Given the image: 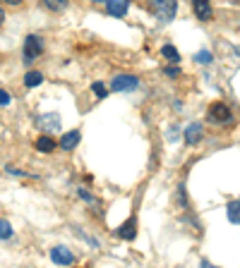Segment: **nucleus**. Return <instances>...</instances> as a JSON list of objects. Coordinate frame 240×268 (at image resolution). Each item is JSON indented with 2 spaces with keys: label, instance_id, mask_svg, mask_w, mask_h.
<instances>
[{
  "label": "nucleus",
  "instance_id": "obj_1",
  "mask_svg": "<svg viewBox=\"0 0 240 268\" xmlns=\"http://www.w3.org/2000/svg\"><path fill=\"white\" fill-rule=\"evenodd\" d=\"M149 5L161 22H171L178 12V0H149Z\"/></svg>",
  "mask_w": 240,
  "mask_h": 268
},
{
  "label": "nucleus",
  "instance_id": "obj_2",
  "mask_svg": "<svg viewBox=\"0 0 240 268\" xmlns=\"http://www.w3.org/2000/svg\"><path fill=\"white\" fill-rule=\"evenodd\" d=\"M137 84H139V79L135 74H115L111 82V89L113 91H132V89H137Z\"/></svg>",
  "mask_w": 240,
  "mask_h": 268
},
{
  "label": "nucleus",
  "instance_id": "obj_3",
  "mask_svg": "<svg viewBox=\"0 0 240 268\" xmlns=\"http://www.w3.org/2000/svg\"><path fill=\"white\" fill-rule=\"evenodd\" d=\"M206 115H209L211 122H221V125L223 122H231V108L226 106V103H221V101L219 103H211Z\"/></svg>",
  "mask_w": 240,
  "mask_h": 268
},
{
  "label": "nucleus",
  "instance_id": "obj_4",
  "mask_svg": "<svg viewBox=\"0 0 240 268\" xmlns=\"http://www.w3.org/2000/svg\"><path fill=\"white\" fill-rule=\"evenodd\" d=\"M41 53V38L36 34H29L24 41V62H34Z\"/></svg>",
  "mask_w": 240,
  "mask_h": 268
},
{
  "label": "nucleus",
  "instance_id": "obj_5",
  "mask_svg": "<svg viewBox=\"0 0 240 268\" xmlns=\"http://www.w3.org/2000/svg\"><path fill=\"white\" fill-rule=\"evenodd\" d=\"M36 125L43 132H58L60 129V115L58 113H43V115L36 118Z\"/></svg>",
  "mask_w": 240,
  "mask_h": 268
},
{
  "label": "nucleus",
  "instance_id": "obj_6",
  "mask_svg": "<svg viewBox=\"0 0 240 268\" xmlns=\"http://www.w3.org/2000/svg\"><path fill=\"white\" fill-rule=\"evenodd\" d=\"M130 7V0H106V10L111 17H125Z\"/></svg>",
  "mask_w": 240,
  "mask_h": 268
},
{
  "label": "nucleus",
  "instance_id": "obj_7",
  "mask_svg": "<svg viewBox=\"0 0 240 268\" xmlns=\"http://www.w3.org/2000/svg\"><path fill=\"white\" fill-rule=\"evenodd\" d=\"M51 259L56 261L58 266H70L74 261L72 251L68 249V247H53V251H51Z\"/></svg>",
  "mask_w": 240,
  "mask_h": 268
},
{
  "label": "nucleus",
  "instance_id": "obj_8",
  "mask_svg": "<svg viewBox=\"0 0 240 268\" xmlns=\"http://www.w3.org/2000/svg\"><path fill=\"white\" fill-rule=\"evenodd\" d=\"M192 10H195V15L197 19H211V0H192Z\"/></svg>",
  "mask_w": 240,
  "mask_h": 268
},
{
  "label": "nucleus",
  "instance_id": "obj_9",
  "mask_svg": "<svg viewBox=\"0 0 240 268\" xmlns=\"http://www.w3.org/2000/svg\"><path fill=\"white\" fill-rule=\"evenodd\" d=\"M79 139H82V134H79V132H77V129H72V132H68V134H63V137H60V149H63V151H72L74 146H77V144H79Z\"/></svg>",
  "mask_w": 240,
  "mask_h": 268
},
{
  "label": "nucleus",
  "instance_id": "obj_10",
  "mask_svg": "<svg viewBox=\"0 0 240 268\" xmlns=\"http://www.w3.org/2000/svg\"><path fill=\"white\" fill-rule=\"evenodd\" d=\"M135 235H137V223H135V218L125 220V223L118 228V237H120V239H135Z\"/></svg>",
  "mask_w": 240,
  "mask_h": 268
},
{
  "label": "nucleus",
  "instance_id": "obj_11",
  "mask_svg": "<svg viewBox=\"0 0 240 268\" xmlns=\"http://www.w3.org/2000/svg\"><path fill=\"white\" fill-rule=\"evenodd\" d=\"M200 137H202V125L200 122H192V125L185 127V144H197L200 142Z\"/></svg>",
  "mask_w": 240,
  "mask_h": 268
},
{
  "label": "nucleus",
  "instance_id": "obj_12",
  "mask_svg": "<svg viewBox=\"0 0 240 268\" xmlns=\"http://www.w3.org/2000/svg\"><path fill=\"white\" fill-rule=\"evenodd\" d=\"M34 146H36V151H41V153H53L58 144H56V139H51V137H38Z\"/></svg>",
  "mask_w": 240,
  "mask_h": 268
},
{
  "label": "nucleus",
  "instance_id": "obj_13",
  "mask_svg": "<svg viewBox=\"0 0 240 268\" xmlns=\"http://www.w3.org/2000/svg\"><path fill=\"white\" fill-rule=\"evenodd\" d=\"M226 215H228V220L233 225H240V201H231L226 206Z\"/></svg>",
  "mask_w": 240,
  "mask_h": 268
},
{
  "label": "nucleus",
  "instance_id": "obj_14",
  "mask_svg": "<svg viewBox=\"0 0 240 268\" xmlns=\"http://www.w3.org/2000/svg\"><path fill=\"white\" fill-rule=\"evenodd\" d=\"M43 82V74L36 70H32V72H27V77H24V87H29V89H34V87H38Z\"/></svg>",
  "mask_w": 240,
  "mask_h": 268
},
{
  "label": "nucleus",
  "instance_id": "obj_15",
  "mask_svg": "<svg viewBox=\"0 0 240 268\" xmlns=\"http://www.w3.org/2000/svg\"><path fill=\"white\" fill-rule=\"evenodd\" d=\"M161 55H164L166 60H171V62H178V60H180V55H178V48H175V46H171V43L161 48Z\"/></svg>",
  "mask_w": 240,
  "mask_h": 268
},
{
  "label": "nucleus",
  "instance_id": "obj_16",
  "mask_svg": "<svg viewBox=\"0 0 240 268\" xmlns=\"http://www.w3.org/2000/svg\"><path fill=\"white\" fill-rule=\"evenodd\" d=\"M68 2H70V0H43V5H46L48 10H53V12L65 10V7H68Z\"/></svg>",
  "mask_w": 240,
  "mask_h": 268
},
{
  "label": "nucleus",
  "instance_id": "obj_17",
  "mask_svg": "<svg viewBox=\"0 0 240 268\" xmlns=\"http://www.w3.org/2000/svg\"><path fill=\"white\" fill-rule=\"evenodd\" d=\"M12 237V225L7 220H0V239H10Z\"/></svg>",
  "mask_w": 240,
  "mask_h": 268
},
{
  "label": "nucleus",
  "instance_id": "obj_18",
  "mask_svg": "<svg viewBox=\"0 0 240 268\" xmlns=\"http://www.w3.org/2000/svg\"><path fill=\"white\" fill-rule=\"evenodd\" d=\"M92 91H94V93H96V98H106V96H108V93H106V87H103L101 82H94Z\"/></svg>",
  "mask_w": 240,
  "mask_h": 268
},
{
  "label": "nucleus",
  "instance_id": "obj_19",
  "mask_svg": "<svg viewBox=\"0 0 240 268\" xmlns=\"http://www.w3.org/2000/svg\"><path fill=\"white\" fill-rule=\"evenodd\" d=\"M195 60H197V62H202V65H209L214 58H211V53H206V51H200V53L195 55Z\"/></svg>",
  "mask_w": 240,
  "mask_h": 268
},
{
  "label": "nucleus",
  "instance_id": "obj_20",
  "mask_svg": "<svg viewBox=\"0 0 240 268\" xmlns=\"http://www.w3.org/2000/svg\"><path fill=\"white\" fill-rule=\"evenodd\" d=\"M7 103H10V93L0 89V106H7Z\"/></svg>",
  "mask_w": 240,
  "mask_h": 268
},
{
  "label": "nucleus",
  "instance_id": "obj_21",
  "mask_svg": "<svg viewBox=\"0 0 240 268\" xmlns=\"http://www.w3.org/2000/svg\"><path fill=\"white\" fill-rule=\"evenodd\" d=\"M166 77H178V74H180V70H178V67H166Z\"/></svg>",
  "mask_w": 240,
  "mask_h": 268
},
{
  "label": "nucleus",
  "instance_id": "obj_22",
  "mask_svg": "<svg viewBox=\"0 0 240 268\" xmlns=\"http://www.w3.org/2000/svg\"><path fill=\"white\" fill-rule=\"evenodd\" d=\"M168 139H178V127H173V129L168 132Z\"/></svg>",
  "mask_w": 240,
  "mask_h": 268
},
{
  "label": "nucleus",
  "instance_id": "obj_23",
  "mask_svg": "<svg viewBox=\"0 0 240 268\" xmlns=\"http://www.w3.org/2000/svg\"><path fill=\"white\" fill-rule=\"evenodd\" d=\"M5 5H22V0H2Z\"/></svg>",
  "mask_w": 240,
  "mask_h": 268
},
{
  "label": "nucleus",
  "instance_id": "obj_24",
  "mask_svg": "<svg viewBox=\"0 0 240 268\" xmlns=\"http://www.w3.org/2000/svg\"><path fill=\"white\" fill-rule=\"evenodd\" d=\"M5 24V12H2V7H0V27Z\"/></svg>",
  "mask_w": 240,
  "mask_h": 268
}]
</instances>
